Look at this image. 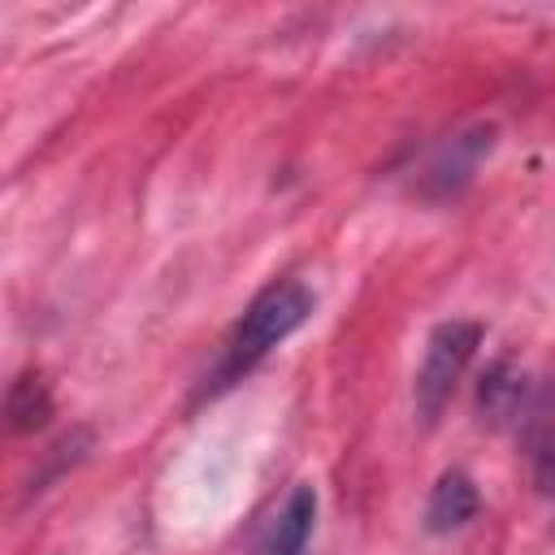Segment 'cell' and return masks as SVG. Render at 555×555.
<instances>
[{
    "mask_svg": "<svg viewBox=\"0 0 555 555\" xmlns=\"http://www.w3.org/2000/svg\"><path fill=\"white\" fill-rule=\"evenodd\" d=\"M312 291L299 282V278H282V282H269L238 317V325L230 330L225 338V351H221V364H217V386H230L238 382L247 369H256L278 343H286L308 317H312Z\"/></svg>",
    "mask_w": 555,
    "mask_h": 555,
    "instance_id": "cell-1",
    "label": "cell"
},
{
    "mask_svg": "<svg viewBox=\"0 0 555 555\" xmlns=\"http://www.w3.org/2000/svg\"><path fill=\"white\" fill-rule=\"evenodd\" d=\"M481 347V325L477 321H464V317H451V321H438L425 338V356H421V369H416V382H412V403H416V416L425 425H434L442 416V408L451 403L468 360L477 356Z\"/></svg>",
    "mask_w": 555,
    "mask_h": 555,
    "instance_id": "cell-2",
    "label": "cell"
},
{
    "mask_svg": "<svg viewBox=\"0 0 555 555\" xmlns=\"http://www.w3.org/2000/svg\"><path fill=\"white\" fill-rule=\"evenodd\" d=\"M490 147H494V126L477 121V126H468V130H455L447 143H438V147L429 152L425 173H421V195H429V199L460 195V191L473 182L477 165L490 156Z\"/></svg>",
    "mask_w": 555,
    "mask_h": 555,
    "instance_id": "cell-3",
    "label": "cell"
},
{
    "mask_svg": "<svg viewBox=\"0 0 555 555\" xmlns=\"http://www.w3.org/2000/svg\"><path fill=\"white\" fill-rule=\"evenodd\" d=\"M477 507H481L477 481L464 468H447L425 499V529L429 533H455L477 516Z\"/></svg>",
    "mask_w": 555,
    "mask_h": 555,
    "instance_id": "cell-4",
    "label": "cell"
},
{
    "mask_svg": "<svg viewBox=\"0 0 555 555\" xmlns=\"http://www.w3.org/2000/svg\"><path fill=\"white\" fill-rule=\"evenodd\" d=\"M312 525H317V490H312L308 481H299V486L286 494L282 512L273 516L260 555H308Z\"/></svg>",
    "mask_w": 555,
    "mask_h": 555,
    "instance_id": "cell-5",
    "label": "cell"
},
{
    "mask_svg": "<svg viewBox=\"0 0 555 555\" xmlns=\"http://www.w3.org/2000/svg\"><path fill=\"white\" fill-rule=\"evenodd\" d=\"M9 425L17 434H30L39 425H48L52 416V395H48V382L39 373H22L13 386H9Z\"/></svg>",
    "mask_w": 555,
    "mask_h": 555,
    "instance_id": "cell-6",
    "label": "cell"
},
{
    "mask_svg": "<svg viewBox=\"0 0 555 555\" xmlns=\"http://www.w3.org/2000/svg\"><path fill=\"white\" fill-rule=\"evenodd\" d=\"M520 395H525V382L507 369V364H494L486 377H481V390H477V403L490 421H503L520 408Z\"/></svg>",
    "mask_w": 555,
    "mask_h": 555,
    "instance_id": "cell-7",
    "label": "cell"
},
{
    "mask_svg": "<svg viewBox=\"0 0 555 555\" xmlns=\"http://www.w3.org/2000/svg\"><path fill=\"white\" fill-rule=\"evenodd\" d=\"M538 486H542L546 494H555V451H546V455L538 460Z\"/></svg>",
    "mask_w": 555,
    "mask_h": 555,
    "instance_id": "cell-8",
    "label": "cell"
}]
</instances>
